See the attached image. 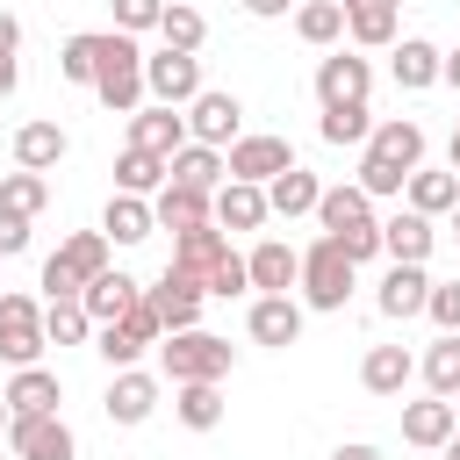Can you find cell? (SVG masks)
I'll use <instances>...</instances> for the list:
<instances>
[{
    "instance_id": "cell-13",
    "label": "cell",
    "mask_w": 460,
    "mask_h": 460,
    "mask_svg": "<svg viewBox=\"0 0 460 460\" xmlns=\"http://www.w3.org/2000/svg\"><path fill=\"white\" fill-rule=\"evenodd\" d=\"M367 93H374V58H359V50L316 58V101L323 108H345V101H367Z\"/></svg>"
},
{
    "instance_id": "cell-43",
    "label": "cell",
    "mask_w": 460,
    "mask_h": 460,
    "mask_svg": "<svg viewBox=\"0 0 460 460\" xmlns=\"http://www.w3.org/2000/svg\"><path fill=\"white\" fill-rule=\"evenodd\" d=\"M0 201H7V208H22V216H43L50 180H43V172H29V165H14V172H0Z\"/></svg>"
},
{
    "instance_id": "cell-27",
    "label": "cell",
    "mask_w": 460,
    "mask_h": 460,
    "mask_svg": "<svg viewBox=\"0 0 460 460\" xmlns=\"http://www.w3.org/2000/svg\"><path fill=\"white\" fill-rule=\"evenodd\" d=\"M410 381H417L410 345H367V359H359V388L367 395H402Z\"/></svg>"
},
{
    "instance_id": "cell-44",
    "label": "cell",
    "mask_w": 460,
    "mask_h": 460,
    "mask_svg": "<svg viewBox=\"0 0 460 460\" xmlns=\"http://www.w3.org/2000/svg\"><path fill=\"white\" fill-rule=\"evenodd\" d=\"M201 288H208V302H230V295H252V266H244V259L230 252V259H216V266H208V280H201Z\"/></svg>"
},
{
    "instance_id": "cell-56",
    "label": "cell",
    "mask_w": 460,
    "mask_h": 460,
    "mask_svg": "<svg viewBox=\"0 0 460 460\" xmlns=\"http://www.w3.org/2000/svg\"><path fill=\"white\" fill-rule=\"evenodd\" d=\"M453 244H460V208H453Z\"/></svg>"
},
{
    "instance_id": "cell-7",
    "label": "cell",
    "mask_w": 460,
    "mask_h": 460,
    "mask_svg": "<svg viewBox=\"0 0 460 460\" xmlns=\"http://www.w3.org/2000/svg\"><path fill=\"white\" fill-rule=\"evenodd\" d=\"M43 345H50V331H43V302L22 295V288H0V359H7V367H36Z\"/></svg>"
},
{
    "instance_id": "cell-46",
    "label": "cell",
    "mask_w": 460,
    "mask_h": 460,
    "mask_svg": "<svg viewBox=\"0 0 460 460\" xmlns=\"http://www.w3.org/2000/svg\"><path fill=\"white\" fill-rule=\"evenodd\" d=\"M424 316H431L438 331H460V280H431V302H424Z\"/></svg>"
},
{
    "instance_id": "cell-40",
    "label": "cell",
    "mask_w": 460,
    "mask_h": 460,
    "mask_svg": "<svg viewBox=\"0 0 460 460\" xmlns=\"http://www.w3.org/2000/svg\"><path fill=\"white\" fill-rule=\"evenodd\" d=\"M316 137L323 144H367L374 137V115H367V101H345V108H323V122H316Z\"/></svg>"
},
{
    "instance_id": "cell-45",
    "label": "cell",
    "mask_w": 460,
    "mask_h": 460,
    "mask_svg": "<svg viewBox=\"0 0 460 460\" xmlns=\"http://www.w3.org/2000/svg\"><path fill=\"white\" fill-rule=\"evenodd\" d=\"M108 14H115V29H129V36H144V29H158V14H165V0H108Z\"/></svg>"
},
{
    "instance_id": "cell-14",
    "label": "cell",
    "mask_w": 460,
    "mask_h": 460,
    "mask_svg": "<svg viewBox=\"0 0 460 460\" xmlns=\"http://www.w3.org/2000/svg\"><path fill=\"white\" fill-rule=\"evenodd\" d=\"M223 158H230V180L266 187L273 172H288V165H295V144H288V137H259V129H244V137L223 151Z\"/></svg>"
},
{
    "instance_id": "cell-51",
    "label": "cell",
    "mask_w": 460,
    "mask_h": 460,
    "mask_svg": "<svg viewBox=\"0 0 460 460\" xmlns=\"http://www.w3.org/2000/svg\"><path fill=\"white\" fill-rule=\"evenodd\" d=\"M331 460H381V446H367V438H352V446H338Z\"/></svg>"
},
{
    "instance_id": "cell-50",
    "label": "cell",
    "mask_w": 460,
    "mask_h": 460,
    "mask_svg": "<svg viewBox=\"0 0 460 460\" xmlns=\"http://www.w3.org/2000/svg\"><path fill=\"white\" fill-rule=\"evenodd\" d=\"M0 50H22V22H14L7 7H0Z\"/></svg>"
},
{
    "instance_id": "cell-11",
    "label": "cell",
    "mask_w": 460,
    "mask_h": 460,
    "mask_svg": "<svg viewBox=\"0 0 460 460\" xmlns=\"http://www.w3.org/2000/svg\"><path fill=\"white\" fill-rule=\"evenodd\" d=\"M144 295H151V309H158V323H165V331H194V323H201V302H208L201 273H187V266H165Z\"/></svg>"
},
{
    "instance_id": "cell-4",
    "label": "cell",
    "mask_w": 460,
    "mask_h": 460,
    "mask_svg": "<svg viewBox=\"0 0 460 460\" xmlns=\"http://www.w3.org/2000/svg\"><path fill=\"white\" fill-rule=\"evenodd\" d=\"M108 252H115V237H108V230H72V237L43 259V302H79V295H86V280H93V273H108Z\"/></svg>"
},
{
    "instance_id": "cell-19",
    "label": "cell",
    "mask_w": 460,
    "mask_h": 460,
    "mask_svg": "<svg viewBox=\"0 0 460 460\" xmlns=\"http://www.w3.org/2000/svg\"><path fill=\"white\" fill-rule=\"evenodd\" d=\"M345 36H352V50H395L402 0H345Z\"/></svg>"
},
{
    "instance_id": "cell-52",
    "label": "cell",
    "mask_w": 460,
    "mask_h": 460,
    "mask_svg": "<svg viewBox=\"0 0 460 460\" xmlns=\"http://www.w3.org/2000/svg\"><path fill=\"white\" fill-rule=\"evenodd\" d=\"M438 79H446V86L460 93V50H446V72H438Z\"/></svg>"
},
{
    "instance_id": "cell-25",
    "label": "cell",
    "mask_w": 460,
    "mask_h": 460,
    "mask_svg": "<svg viewBox=\"0 0 460 460\" xmlns=\"http://www.w3.org/2000/svg\"><path fill=\"white\" fill-rule=\"evenodd\" d=\"M151 216H158V230H201V223H216V208H208V194L201 187H180V180H165L158 194H151Z\"/></svg>"
},
{
    "instance_id": "cell-38",
    "label": "cell",
    "mask_w": 460,
    "mask_h": 460,
    "mask_svg": "<svg viewBox=\"0 0 460 460\" xmlns=\"http://www.w3.org/2000/svg\"><path fill=\"white\" fill-rule=\"evenodd\" d=\"M172 172H165V158L158 151H137V144H122V158H115V187L122 194H158Z\"/></svg>"
},
{
    "instance_id": "cell-33",
    "label": "cell",
    "mask_w": 460,
    "mask_h": 460,
    "mask_svg": "<svg viewBox=\"0 0 460 460\" xmlns=\"http://www.w3.org/2000/svg\"><path fill=\"white\" fill-rule=\"evenodd\" d=\"M101 230L115 237V244H144L151 230H158V216H151V194H108V208H101Z\"/></svg>"
},
{
    "instance_id": "cell-5",
    "label": "cell",
    "mask_w": 460,
    "mask_h": 460,
    "mask_svg": "<svg viewBox=\"0 0 460 460\" xmlns=\"http://www.w3.org/2000/svg\"><path fill=\"white\" fill-rule=\"evenodd\" d=\"M158 367L172 374V381H230V367H237V345L230 338H216V331H165L158 338Z\"/></svg>"
},
{
    "instance_id": "cell-6",
    "label": "cell",
    "mask_w": 460,
    "mask_h": 460,
    "mask_svg": "<svg viewBox=\"0 0 460 460\" xmlns=\"http://www.w3.org/2000/svg\"><path fill=\"white\" fill-rule=\"evenodd\" d=\"M352 280H359V259L345 252V244H331V237H316L309 252H302V309H345L352 302Z\"/></svg>"
},
{
    "instance_id": "cell-54",
    "label": "cell",
    "mask_w": 460,
    "mask_h": 460,
    "mask_svg": "<svg viewBox=\"0 0 460 460\" xmlns=\"http://www.w3.org/2000/svg\"><path fill=\"white\" fill-rule=\"evenodd\" d=\"M446 165H453V172H460V122H453V151H446Z\"/></svg>"
},
{
    "instance_id": "cell-20",
    "label": "cell",
    "mask_w": 460,
    "mask_h": 460,
    "mask_svg": "<svg viewBox=\"0 0 460 460\" xmlns=\"http://www.w3.org/2000/svg\"><path fill=\"white\" fill-rule=\"evenodd\" d=\"M129 144H137V151H158V158H172V151L187 144V108L144 101V108L129 115Z\"/></svg>"
},
{
    "instance_id": "cell-47",
    "label": "cell",
    "mask_w": 460,
    "mask_h": 460,
    "mask_svg": "<svg viewBox=\"0 0 460 460\" xmlns=\"http://www.w3.org/2000/svg\"><path fill=\"white\" fill-rule=\"evenodd\" d=\"M29 223H36V216H22V208L0 201V259H22V252H29Z\"/></svg>"
},
{
    "instance_id": "cell-1",
    "label": "cell",
    "mask_w": 460,
    "mask_h": 460,
    "mask_svg": "<svg viewBox=\"0 0 460 460\" xmlns=\"http://www.w3.org/2000/svg\"><path fill=\"white\" fill-rule=\"evenodd\" d=\"M417 165H424V122L388 115V122H374V137L359 144V172H352V180H359L374 201H395Z\"/></svg>"
},
{
    "instance_id": "cell-29",
    "label": "cell",
    "mask_w": 460,
    "mask_h": 460,
    "mask_svg": "<svg viewBox=\"0 0 460 460\" xmlns=\"http://www.w3.org/2000/svg\"><path fill=\"white\" fill-rule=\"evenodd\" d=\"M165 172H172L180 187H201V194H216V187L230 180V158H223L216 144H194V137H187V144L165 158Z\"/></svg>"
},
{
    "instance_id": "cell-24",
    "label": "cell",
    "mask_w": 460,
    "mask_h": 460,
    "mask_svg": "<svg viewBox=\"0 0 460 460\" xmlns=\"http://www.w3.org/2000/svg\"><path fill=\"white\" fill-rule=\"evenodd\" d=\"M316 201H323V180H316L302 158H295L288 172H273V180H266V208H273V216H288V223H295V216H316Z\"/></svg>"
},
{
    "instance_id": "cell-28",
    "label": "cell",
    "mask_w": 460,
    "mask_h": 460,
    "mask_svg": "<svg viewBox=\"0 0 460 460\" xmlns=\"http://www.w3.org/2000/svg\"><path fill=\"white\" fill-rule=\"evenodd\" d=\"M58 402H65V381H58L43 359H36V367H14V381H7V410H14V417H50Z\"/></svg>"
},
{
    "instance_id": "cell-42",
    "label": "cell",
    "mask_w": 460,
    "mask_h": 460,
    "mask_svg": "<svg viewBox=\"0 0 460 460\" xmlns=\"http://www.w3.org/2000/svg\"><path fill=\"white\" fill-rule=\"evenodd\" d=\"M43 331H50V345H86L101 323L86 316V302H43Z\"/></svg>"
},
{
    "instance_id": "cell-22",
    "label": "cell",
    "mask_w": 460,
    "mask_h": 460,
    "mask_svg": "<svg viewBox=\"0 0 460 460\" xmlns=\"http://www.w3.org/2000/svg\"><path fill=\"white\" fill-rule=\"evenodd\" d=\"M388 72H395V86H402V93H424V86H438V72H446V50H438V43H424V36H395V58H388Z\"/></svg>"
},
{
    "instance_id": "cell-57",
    "label": "cell",
    "mask_w": 460,
    "mask_h": 460,
    "mask_svg": "<svg viewBox=\"0 0 460 460\" xmlns=\"http://www.w3.org/2000/svg\"><path fill=\"white\" fill-rule=\"evenodd\" d=\"M453 417H460V395H453Z\"/></svg>"
},
{
    "instance_id": "cell-36",
    "label": "cell",
    "mask_w": 460,
    "mask_h": 460,
    "mask_svg": "<svg viewBox=\"0 0 460 460\" xmlns=\"http://www.w3.org/2000/svg\"><path fill=\"white\" fill-rule=\"evenodd\" d=\"M295 36L309 50H338L345 43V0H295Z\"/></svg>"
},
{
    "instance_id": "cell-21",
    "label": "cell",
    "mask_w": 460,
    "mask_h": 460,
    "mask_svg": "<svg viewBox=\"0 0 460 460\" xmlns=\"http://www.w3.org/2000/svg\"><path fill=\"white\" fill-rule=\"evenodd\" d=\"M431 244H438V230H431V216H424V208H410V201H402L395 216H381V252H388V259H417V266H424V259H431Z\"/></svg>"
},
{
    "instance_id": "cell-48",
    "label": "cell",
    "mask_w": 460,
    "mask_h": 460,
    "mask_svg": "<svg viewBox=\"0 0 460 460\" xmlns=\"http://www.w3.org/2000/svg\"><path fill=\"white\" fill-rule=\"evenodd\" d=\"M14 86H22V58H14V50H0V101H7Z\"/></svg>"
},
{
    "instance_id": "cell-18",
    "label": "cell",
    "mask_w": 460,
    "mask_h": 460,
    "mask_svg": "<svg viewBox=\"0 0 460 460\" xmlns=\"http://www.w3.org/2000/svg\"><path fill=\"white\" fill-rule=\"evenodd\" d=\"M244 331H252V345H273V352H288V345L302 338V302H295V295H252V309H244Z\"/></svg>"
},
{
    "instance_id": "cell-16",
    "label": "cell",
    "mask_w": 460,
    "mask_h": 460,
    "mask_svg": "<svg viewBox=\"0 0 460 460\" xmlns=\"http://www.w3.org/2000/svg\"><path fill=\"white\" fill-rule=\"evenodd\" d=\"M244 266H252V295H295L302 288V252L280 237H259L244 252Z\"/></svg>"
},
{
    "instance_id": "cell-53",
    "label": "cell",
    "mask_w": 460,
    "mask_h": 460,
    "mask_svg": "<svg viewBox=\"0 0 460 460\" xmlns=\"http://www.w3.org/2000/svg\"><path fill=\"white\" fill-rule=\"evenodd\" d=\"M7 424H14V410H7V388H0V438H7Z\"/></svg>"
},
{
    "instance_id": "cell-15",
    "label": "cell",
    "mask_w": 460,
    "mask_h": 460,
    "mask_svg": "<svg viewBox=\"0 0 460 460\" xmlns=\"http://www.w3.org/2000/svg\"><path fill=\"white\" fill-rule=\"evenodd\" d=\"M101 410H108V424L137 431V424H144V417L158 410V374H144V367H115V381H108Z\"/></svg>"
},
{
    "instance_id": "cell-10",
    "label": "cell",
    "mask_w": 460,
    "mask_h": 460,
    "mask_svg": "<svg viewBox=\"0 0 460 460\" xmlns=\"http://www.w3.org/2000/svg\"><path fill=\"white\" fill-rule=\"evenodd\" d=\"M187 137H194V144L230 151V144L244 137V101H237V93H223V86H201V93L187 101Z\"/></svg>"
},
{
    "instance_id": "cell-41",
    "label": "cell",
    "mask_w": 460,
    "mask_h": 460,
    "mask_svg": "<svg viewBox=\"0 0 460 460\" xmlns=\"http://www.w3.org/2000/svg\"><path fill=\"white\" fill-rule=\"evenodd\" d=\"M93 65H101V29H79V36L58 43V72L72 86H93Z\"/></svg>"
},
{
    "instance_id": "cell-35",
    "label": "cell",
    "mask_w": 460,
    "mask_h": 460,
    "mask_svg": "<svg viewBox=\"0 0 460 460\" xmlns=\"http://www.w3.org/2000/svg\"><path fill=\"white\" fill-rule=\"evenodd\" d=\"M216 259H230V230H223V223H201V230H180V237H172V259H165V266H187V273L208 280Z\"/></svg>"
},
{
    "instance_id": "cell-39",
    "label": "cell",
    "mask_w": 460,
    "mask_h": 460,
    "mask_svg": "<svg viewBox=\"0 0 460 460\" xmlns=\"http://www.w3.org/2000/svg\"><path fill=\"white\" fill-rule=\"evenodd\" d=\"M158 43H172V50H201V43H208V22H201V7H187V0H165V14H158Z\"/></svg>"
},
{
    "instance_id": "cell-31",
    "label": "cell",
    "mask_w": 460,
    "mask_h": 460,
    "mask_svg": "<svg viewBox=\"0 0 460 460\" xmlns=\"http://www.w3.org/2000/svg\"><path fill=\"white\" fill-rule=\"evenodd\" d=\"M460 431V417H453V402L446 395H424V402H402V438L410 446H424V453H438L446 438Z\"/></svg>"
},
{
    "instance_id": "cell-37",
    "label": "cell",
    "mask_w": 460,
    "mask_h": 460,
    "mask_svg": "<svg viewBox=\"0 0 460 460\" xmlns=\"http://www.w3.org/2000/svg\"><path fill=\"white\" fill-rule=\"evenodd\" d=\"M417 374H424V388L431 395H460V331H438L431 345H424V359H417Z\"/></svg>"
},
{
    "instance_id": "cell-2",
    "label": "cell",
    "mask_w": 460,
    "mask_h": 460,
    "mask_svg": "<svg viewBox=\"0 0 460 460\" xmlns=\"http://www.w3.org/2000/svg\"><path fill=\"white\" fill-rule=\"evenodd\" d=\"M316 230H323L331 244H345L352 259H381V216H374V194H367L359 180L323 187V201H316Z\"/></svg>"
},
{
    "instance_id": "cell-9",
    "label": "cell",
    "mask_w": 460,
    "mask_h": 460,
    "mask_svg": "<svg viewBox=\"0 0 460 460\" xmlns=\"http://www.w3.org/2000/svg\"><path fill=\"white\" fill-rule=\"evenodd\" d=\"M144 93L165 101V108H187V101L201 93V58H194V50H172V43L144 50Z\"/></svg>"
},
{
    "instance_id": "cell-8",
    "label": "cell",
    "mask_w": 460,
    "mask_h": 460,
    "mask_svg": "<svg viewBox=\"0 0 460 460\" xmlns=\"http://www.w3.org/2000/svg\"><path fill=\"white\" fill-rule=\"evenodd\" d=\"M158 338H165V323H158V309H151V295H144L137 309H122L115 323H101V331H93V352H101L108 367H137Z\"/></svg>"
},
{
    "instance_id": "cell-30",
    "label": "cell",
    "mask_w": 460,
    "mask_h": 460,
    "mask_svg": "<svg viewBox=\"0 0 460 460\" xmlns=\"http://www.w3.org/2000/svg\"><path fill=\"white\" fill-rule=\"evenodd\" d=\"M208 208H216V223L223 230H259L273 208H266V187H252V180H223L216 194H208Z\"/></svg>"
},
{
    "instance_id": "cell-12",
    "label": "cell",
    "mask_w": 460,
    "mask_h": 460,
    "mask_svg": "<svg viewBox=\"0 0 460 460\" xmlns=\"http://www.w3.org/2000/svg\"><path fill=\"white\" fill-rule=\"evenodd\" d=\"M7 453H14V460H79V438H72V424L50 410V417H14V424H7Z\"/></svg>"
},
{
    "instance_id": "cell-26",
    "label": "cell",
    "mask_w": 460,
    "mask_h": 460,
    "mask_svg": "<svg viewBox=\"0 0 460 460\" xmlns=\"http://www.w3.org/2000/svg\"><path fill=\"white\" fill-rule=\"evenodd\" d=\"M79 302H86V316H93V323H115L122 309H137V302H144V280H137V273H122V266H108V273H93V280H86V295H79Z\"/></svg>"
},
{
    "instance_id": "cell-32",
    "label": "cell",
    "mask_w": 460,
    "mask_h": 460,
    "mask_svg": "<svg viewBox=\"0 0 460 460\" xmlns=\"http://www.w3.org/2000/svg\"><path fill=\"white\" fill-rule=\"evenodd\" d=\"M402 201L424 208V216H453V208H460V172H453V165H417L410 187H402Z\"/></svg>"
},
{
    "instance_id": "cell-34",
    "label": "cell",
    "mask_w": 460,
    "mask_h": 460,
    "mask_svg": "<svg viewBox=\"0 0 460 460\" xmlns=\"http://www.w3.org/2000/svg\"><path fill=\"white\" fill-rule=\"evenodd\" d=\"M223 381H172V417L187 424V431H216L223 424Z\"/></svg>"
},
{
    "instance_id": "cell-3",
    "label": "cell",
    "mask_w": 460,
    "mask_h": 460,
    "mask_svg": "<svg viewBox=\"0 0 460 460\" xmlns=\"http://www.w3.org/2000/svg\"><path fill=\"white\" fill-rule=\"evenodd\" d=\"M93 101L108 115H137L151 93H144V43L129 29H101V65H93Z\"/></svg>"
},
{
    "instance_id": "cell-17",
    "label": "cell",
    "mask_w": 460,
    "mask_h": 460,
    "mask_svg": "<svg viewBox=\"0 0 460 460\" xmlns=\"http://www.w3.org/2000/svg\"><path fill=\"white\" fill-rule=\"evenodd\" d=\"M424 302H431V273L417 266V259H388V273H381V295H374V309L381 316H424Z\"/></svg>"
},
{
    "instance_id": "cell-55",
    "label": "cell",
    "mask_w": 460,
    "mask_h": 460,
    "mask_svg": "<svg viewBox=\"0 0 460 460\" xmlns=\"http://www.w3.org/2000/svg\"><path fill=\"white\" fill-rule=\"evenodd\" d=\"M438 453H446V460H460V431H453V438H446V446H438Z\"/></svg>"
},
{
    "instance_id": "cell-49",
    "label": "cell",
    "mask_w": 460,
    "mask_h": 460,
    "mask_svg": "<svg viewBox=\"0 0 460 460\" xmlns=\"http://www.w3.org/2000/svg\"><path fill=\"white\" fill-rule=\"evenodd\" d=\"M295 0H244V14H259V22H280Z\"/></svg>"
},
{
    "instance_id": "cell-23",
    "label": "cell",
    "mask_w": 460,
    "mask_h": 460,
    "mask_svg": "<svg viewBox=\"0 0 460 460\" xmlns=\"http://www.w3.org/2000/svg\"><path fill=\"white\" fill-rule=\"evenodd\" d=\"M65 151H72V137H65V122H50V115H36V122L14 129V165H29V172L65 165Z\"/></svg>"
}]
</instances>
